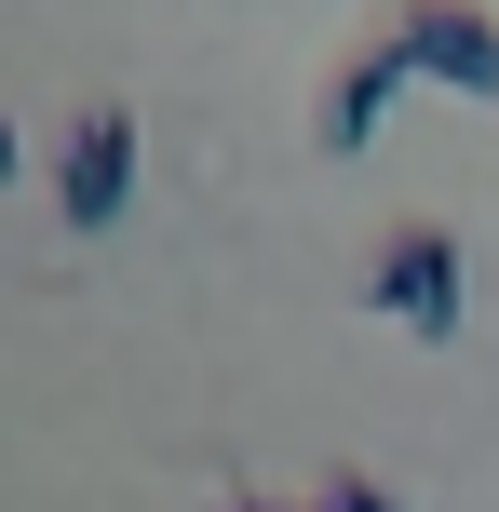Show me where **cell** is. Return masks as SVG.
Masks as SVG:
<instances>
[{"instance_id": "2", "label": "cell", "mask_w": 499, "mask_h": 512, "mask_svg": "<svg viewBox=\"0 0 499 512\" xmlns=\"http://www.w3.org/2000/svg\"><path fill=\"white\" fill-rule=\"evenodd\" d=\"M122 189H135V108H81L68 149H54V216L68 230H108Z\"/></svg>"}, {"instance_id": "5", "label": "cell", "mask_w": 499, "mask_h": 512, "mask_svg": "<svg viewBox=\"0 0 499 512\" xmlns=\"http://www.w3.org/2000/svg\"><path fill=\"white\" fill-rule=\"evenodd\" d=\"M297 512H405V499L378 486V472H338V486H311V499H297Z\"/></svg>"}, {"instance_id": "6", "label": "cell", "mask_w": 499, "mask_h": 512, "mask_svg": "<svg viewBox=\"0 0 499 512\" xmlns=\"http://www.w3.org/2000/svg\"><path fill=\"white\" fill-rule=\"evenodd\" d=\"M230 512H284V499H230Z\"/></svg>"}, {"instance_id": "4", "label": "cell", "mask_w": 499, "mask_h": 512, "mask_svg": "<svg viewBox=\"0 0 499 512\" xmlns=\"http://www.w3.org/2000/svg\"><path fill=\"white\" fill-rule=\"evenodd\" d=\"M405 81H419V68H405V41L338 54V68H324V108H311V149H338V162H351L378 122H392V95H405Z\"/></svg>"}, {"instance_id": "1", "label": "cell", "mask_w": 499, "mask_h": 512, "mask_svg": "<svg viewBox=\"0 0 499 512\" xmlns=\"http://www.w3.org/2000/svg\"><path fill=\"white\" fill-rule=\"evenodd\" d=\"M365 310H392L405 337H459L473 324V270H459V243L446 230H392L365 256Z\"/></svg>"}, {"instance_id": "3", "label": "cell", "mask_w": 499, "mask_h": 512, "mask_svg": "<svg viewBox=\"0 0 499 512\" xmlns=\"http://www.w3.org/2000/svg\"><path fill=\"white\" fill-rule=\"evenodd\" d=\"M405 68L419 81H459V95H499V14H473V0H405L392 14Z\"/></svg>"}]
</instances>
